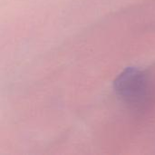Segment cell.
Returning a JSON list of instances; mask_svg holds the SVG:
<instances>
[{"label": "cell", "mask_w": 155, "mask_h": 155, "mask_svg": "<svg viewBox=\"0 0 155 155\" xmlns=\"http://www.w3.org/2000/svg\"><path fill=\"white\" fill-rule=\"evenodd\" d=\"M114 90L126 103L138 105L149 95V80L139 69L128 68L114 81Z\"/></svg>", "instance_id": "6da1fadb"}]
</instances>
